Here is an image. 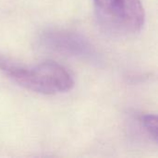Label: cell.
Segmentation results:
<instances>
[{"instance_id": "cell-3", "label": "cell", "mask_w": 158, "mask_h": 158, "mask_svg": "<svg viewBox=\"0 0 158 158\" xmlns=\"http://www.w3.org/2000/svg\"><path fill=\"white\" fill-rule=\"evenodd\" d=\"M40 42L47 50L63 56L87 57L94 55V48L89 40L69 30H47L42 33Z\"/></svg>"}, {"instance_id": "cell-4", "label": "cell", "mask_w": 158, "mask_h": 158, "mask_svg": "<svg viewBox=\"0 0 158 158\" xmlns=\"http://www.w3.org/2000/svg\"><path fill=\"white\" fill-rule=\"evenodd\" d=\"M141 122L144 130L147 131V133L156 143L157 142V118L156 116L143 115L141 118Z\"/></svg>"}, {"instance_id": "cell-2", "label": "cell", "mask_w": 158, "mask_h": 158, "mask_svg": "<svg viewBox=\"0 0 158 158\" xmlns=\"http://www.w3.org/2000/svg\"><path fill=\"white\" fill-rule=\"evenodd\" d=\"M99 23L106 31L128 35L139 32L145 21L141 0H94Z\"/></svg>"}, {"instance_id": "cell-1", "label": "cell", "mask_w": 158, "mask_h": 158, "mask_svg": "<svg viewBox=\"0 0 158 158\" xmlns=\"http://www.w3.org/2000/svg\"><path fill=\"white\" fill-rule=\"evenodd\" d=\"M0 71L18 85L42 94L66 93L74 86L70 74L51 61L24 65L0 53Z\"/></svg>"}]
</instances>
